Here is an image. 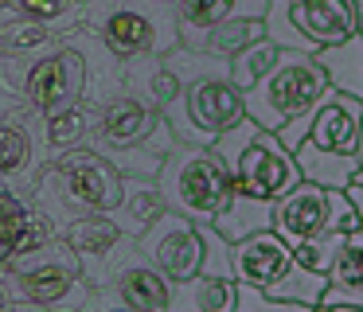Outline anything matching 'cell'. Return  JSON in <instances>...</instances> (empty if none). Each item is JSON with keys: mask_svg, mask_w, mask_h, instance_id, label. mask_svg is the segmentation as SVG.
Listing matches in <instances>:
<instances>
[{"mask_svg": "<svg viewBox=\"0 0 363 312\" xmlns=\"http://www.w3.org/2000/svg\"><path fill=\"white\" fill-rule=\"evenodd\" d=\"M230 257H235L238 285L269 289L274 281H281L285 269L293 265V246L269 226V230H258L242 242H230Z\"/></svg>", "mask_w": 363, "mask_h": 312, "instance_id": "5bb4252c", "label": "cell"}, {"mask_svg": "<svg viewBox=\"0 0 363 312\" xmlns=\"http://www.w3.org/2000/svg\"><path fill=\"white\" fill-rule=\"evenodd\" d=\"M266 35L274 39L281 51H308V55H316V43L297 28V20H293V4H289V0H269V8H266Z\"/></svg>", "mask_w": 363, "mask_h": 312, "instance_id": "4dcf8cb0", "label": "cell"}, {"mask_svg": "<svg viewBox=\"0 0 363 312\" xmlns=\"http://www.w3.org/2000/svg\"><path fill=\"white\" fill-rule=\"evenodd\" d=\"M258 39H266V20H230V23H219L215 31H207L199 51L219 55V59H235L238 51H246Z\"/></svg>", "mask_w": 363, "mask_h": 312, "instance_id": "f1b7e54d", "label": "cell"}, {"mask_svg": "<svg viewBox=\"0 0 363 312\" xmlns=\"http://www.w3.org/2000/svg\"><path fill=\"white\" fill-rule=\"evenodd\" d=\"M344 238L347 234H313V238H301L297 246H293V262L305 265V269L313 273H324V277H332V269H336V257L340 250H344Z\"/></svg>", "mask_w": 363, "mask_h": 312, "instance_id": "1f68e13d", "label": "cell"}, {"mask_svg": "<svg viewBox=\"0 0 363 312\" xmlns=\"http://www.w3.org/2000/svg\"><path fill=\"white\" fill-rule=\"evenodd\" d=\"M125 86H129V94L145 98L152 109H160V113H164V109L184 94V78L172 70V62H168L164 55H141V59H129Z\"/></svg>", "mask_w": 363, "mask_h": 312, "instance_id": "d6986e66", "label": "cell"}, {"mask_svg": "<svg viewBox=\"0 0 363 312\" xmlns=\"http://www.w3.org/2000/svg\"><path fill=\"white\" fill-rule=\"evenodd\" d=\"M106 285H110L125 304H133L137 312H168V301H172L176 281H168L164 273H160L157 265L133 246L118 262V269H113V277L106 281Z\"/></svg>", "mask_w": 363, "mask_h": 312, "instance_id": "2e32d148", "label": "cell"}, {"mask_svg": "<svg viewBox=\"0 0 363 312\" xmlns=\"http://www.w3.org/2000/svg\"><path fill=\"white\" fill-rule=\"evenodd\" d=\"M48 117L28 106V98L0 94V179L20 195H32L40 172L48 168Z\"/></svg>", "mask_w": 363, "mask_h": 312, "instance_id": "52a82bcc", "label": "cell"}, {"mask_svg": "<svg viewBox=\"0 0 363 312\" xmlns=\"http://www.w3.org/2000/svg\"><path fill=\"white\" fill-rule=\"evenodd\" d=\"M355 8H359V31H363V0H355Z\"/></svg>", "mask_w": 363, "mask_h": 312, "instance_id": "f35d334b", "label": "cell"}, {"mask_svg": "<svg viewBox=\"0 0 363 312\" xmlns=\"http://www.w3.org/2000/svg\"><path fill=\"white\" fill-rule=\"evenodd\" d=\"M316 59H320V67H324V74H328L332 90L363 98V31H359V35H352V39H344V43L320 47Z\"/></svg>", "mask_w": 363, "mask_h": 312, "instance_id": "cb8c5ba5", "label": "cell"}, {"mask_svg": "<svg viewBox=\"0 0 363 312\" xmlns=\"http://www.w3.org/2000/svg\"><path fill=\"white\" fill-rule=\"evenodd\" d=\"M297 164L308 184L332 187V191H347L355 184V172H359V156L355 152H328V148L313 145V140H305L297 148Z\"/></svg>", "mask_w": 363, "mask_h": 312, "instance_id": "7402d4cb", "label": "cell"}, {"mask_svg": "<svg viewBox=\"0 0 363 312\" xmlns=\"http://www.w3.org/2000/svg\"><path fill=\"white\" fill-rule=\"evenodd\" d=\"M269 0H176L180 12V43L184 47H203L207 31L230 20H266Z\"/></svg>", "mask_w": 363, "mask_h": 312, "instance_id": "e0dca14e", "label": "cell"}, {"mask_svg": "<svg viewBox=\"0 0 363 312\" xmlns=\"http://www.w3.org/2000/svg\"><path fill=\"white\" fill-rule=\"evenodd\" d=\"M328 218H332V187L301 179L285 199H277L274 230L281 234L289 246H297L301 238H313V234L328 230Z\"/></svg>", "mask_w": 363, "mask_h": 312, "instance_id": "4fadbf2b", "label": "cell"}, {"mask_svg": "<svg viewBox=\"0 0 363 312\" xmlns=\"http://www.w3.org/2000/svg\"><path fill=\"white\" fill-rule=\"evenodd\" d=\"M246 117V90L230 74H199L184 82V94L164 109L180 145H215L227 129Z\"/></svg>", "mask_w": 363, "mask_h": 312, "instance_id": "8992f818", "label": "cell"}, {"mask_svg": "<svg viewBox=\"0 0 363 312\" xmlns=\"http://www.w3.org/2000/svg\"><path fill=\"white\" fill-rule=\"evenodd\" d=\"M340 301L363 304V230H352L344 238V250H340L336 269H332L324 304H340Z\"/></svg>", "mask_w": 363, "mask_h": 312, "instance_id": "484cf974", "label": "cell"}, {"mask_svg": "<svg viewBox=\"0 0 363 312\" xmlns=\"http://www.w3.org/2000/svg\"><path fill=\"white\" fill-rule=\"evenodd\" d=\"M328 285H332V277H324V273H313V269H305V265L293 262L289 269H285V277H281V281H274V285H269L266 293L281 296V301L308 304V308H320L324 296H328Z\"/></svg>", "mask_w": 363, "mask_h": 312, "instance_id": "83f0119b", "label": "cell"}, {"mask_svg": "<svg viewBox=\"0 0 363 312\" xmlns=\"http://www.w3.org/2000/svg\"><path fill=\"white\" fill-rule=\"evenodd\" d=\"M0 12H4V0H0Z\"/></svg>", "mask_w": 363, "mask_h": 312, "instance_id": "b9f144b4", "label": "cell"}, {"mask_svg": "<svg viewBox=\"0 0 363 312\" xmlns=\"http://www.w3.org/2000/svg\"><path fill=\"white\" fill-rule=\"evenodd\" d=\"M316 312H363V304H352V301H340V304H320Z\"/></svg>", "mask_w": 363, "mask_h": 312, "instance_id": "8d00e7d4", "label": "cell"}, {"mask_svg": "<svg viewBox=\"0 0 363 312\" xmlns=\"http://www.w3.org/2000/svg\"><path fill=\"white\" fill-rule=\"evenodd\" d=\"M168 211V199L160 191L157 179H141V176H125V191H121V203L110 211L113 223L129 234V238H141L152 223Z\"/></svg>", "mask_w": 363, "mask_h": 312, "instance_id": "ffe728a7", "label": "cell"}, {"mask_svg": "<svg viewBox=\"0 0 363 312\" xmlns=\"http://www.w3.org/2000/svg\"><path fill=\"white\" fill-rule=\"evenodd\" d=\"M157 125H160V109H152L145 98L125 90L98 109V125L90 133V145L106 156H118V152H129V148L145 145Z\"/></svg>", "mask_w": 363, "mask_h": 312, "instance_id": "7c38bea8", "label": "cell"}, {"mask_svg": "<svg viewBox=\"0 0 363 312\" xmlns=\"http://www.w3.org/2000/svg\"><path fill=\"white\" fill-rule=\"evenodd\" d=\"M238 312H316V308L297 301H281V296L266 293L258 285H238Z\"/></svg>", "mask_w": 363, "mask_h": 312, "instance_id": "836d02e7", "label": "cell"}, {"mask_svg": "<svg viewBox=\"0 0 363 312\" xmlns=\"http://www.w3.org/2000/svg\"><path fill=\"white\" fill-rule=\"evenodd\" d=\"M121 191H125V176L118 172V164L106 152H98L94 145H79L48 160V168L40 172L32 187V203L48 211L63 230L67 223L82 215L113 211L121 203Z\"/></svg>", "mask_w": 363, "mask_h": 312, "instance_id": "6da1fadb", "label": "cell"}, {"mask_svg": "<svg viewBox=\"0 0 363 312\" xmlns=\"http://www.w3.org/2000/svg\"><path fill=\"white\" fill-rule=\"evenodd\" d=\"M359 168H363V137H359Z\"/></svg>", "mask_w": 363, "mask_h": 312, "instance_id": "ab89813d", "label": "cell"}, {"mask_svg": "<svg viewBox=\"0 0 363 312\" xmlns=\"http://www.w3.org/2000/svg\"><path fill=\"white\" fill-rule=\"evenodd\" d=\"M258 133H262V125H258V121H254V117H250V113H246V117H242V121H238V125H235V129H227V133H223V137H219V140H215V152H219V156H223V160H227V164H230V168H235V164H238V156H242V152H246V148H250V145H254V137H258Z\"/></svg>", "mask_w": 363, "mask_h": 312, "instance_id": "e575fe53", "label": "cell"}, {"mask_svg": "<svg viewBox=\"0 0 363 312\" xmlns=\"http://www.w3.org/2000/svg\"><path fill=\"white\" fill-rule=\"evenodd\" d=\"M12 308H16V296H12L9 281L0 277V312H12Z\"/></svg>", "mask_w": 363, "mask_h": 312, "instance_id": "d590c367", "label": "cell"}, {"mask_svg": "<svg viewBox=\"0 0 363 312\" xmlns=\"http://www.w3.org/2000/svg\"><path fill=\"white\" fill-rule=\"evenodd\" d=\"M137 250H141L168 281H191V277L203 273V262H207L203 223L180 215V211H164V215L137 238Z\"/></svg>", "mask_w": 363, "mask_h": 312, "instance_id": "ba28073f", "label": "cell"}, {"mask_svg": "<svg viewBox=\"0 0 363 312\" xmlns=\"http://www.w3.org/2000/svg\"><path fill=\"white\" fill-rule=\"evenodd\" d=\"M289 4H293L297 28L316 43V51L359 35V8H355V0H289Z\"/></svg>", "mask_w": 363, "mask_h": 312, "instance_id": "ac0fdd59", "label": "cell"}, {"mask_svg": "<svg viewBox=\"0 0 363 312\" xmlns=\"http://www.w3.org/2000/svg\"><path fill=\"white\" fill-rule=\"evenodd\" d=\"M86 28H94L121 59L168 55L180 47L176 0H90Z\"/></svg>", "mask_w": 363, "mask_h": 312, "instance_id": "277c9868", "label": "cell"}, {"mask_svg": "<svg viewBox=\"0 0 363 312\" xmlns=\"http://www.w3.org/2000/svg\"><path fill=\"white\" fill-rule=\"evenodd\" d=\"M59 234H63V238L71 242V250L79 254L82 273H86L90 285H106V281L113 277V269H118V262L137 246V242L113 223L110 211L74 218V223H67Z\"/></svg>", "mask_w": 363, "mask_h": 312, "instance_id": "8fae6325", "label": "cell"}, {"mask_svg": "<svg viewBox=\"0 0 363 312\" xmlns=\"http://www.w3.org/2000/svg\"><path fill=\"white\" fill-rule=\"evenodd\" d=\"M28 211H32V195L0 187V265L12 257V242H16V230H20Z\"/></svg>", "mask_w": 363, "mask_h": 312, "instance_id": "d6a6232c", "label": "cell"}, {"mask_svg": "<svg viewBox=\"0 0 363 312\" xmlns=\"http://www.w3.org/2000/svg\"><path fill=\"white\" fill-rule=\"evenodd\" d=\"M168 312H238V277L199 273L191 281H176Z\"/></svg>", "mask_w": 363, "mask_h": 312, "instance_id": "44dd1931", "label": "cell"}, {"mask_svg": "<svg viewBox=\"0 0 363 312\" xmlns=\"http://www.w3.org/2000/svg\"><path fill=\"white\" fill-rule=\"evenodd\" d=\"M24 98L43 117L86 98V55L74 43V35H67L63 43H55L51 51H43L35 59L24 86Z\"/></svg>", "mask_w": 363, "mask_h": 312, "instance_id": "9c48e42d", "label": "cell"}, {"mask_svg": "<svg viewBox=\"0 0 363 312\" xmlns=\"http://www.w3.org/2000/svg\"><path fill=\"white\" fill-rule=\"evenodd\" d=\"M355 184H363V168H359V172H355Z\"/></svg>", "mask_w": 363, "mask_h": 312, "instance_id": "60d3db41", "label": "cell"}, {"mask_svg": "<svg viewBox=\"0 0 363 312\" xmlns=\"http://www.w3.org/2000/svg\"><path fill=\"white\" fill-rule=\"evenodd\" d=\"M359 137H363V98L328 90L313 113L308 140L328 148V152H355L359 156Z\"/></svg>", "mask_w": 363, "mask_h": 312, "instance_id": "9a60e30c", "label": "cell"}, {"mask_svg": "<svg viewBox=\"0 0 363 312\" xmlns=\"http://www.w3.org/2000/svg\"><path fill=\"white\" fill-rule=\"evenodd\" d=\"M328 90H332V82H328V74H324L316 55L281 51L277 67L269 70L258 86L246 90V113H250L262 129L277 133L281 125L313 113Z\"/></svg>", "mask_w": 363, "mask_h": 312, "instance_id": "5b68a950", "label": "cell"}, {"mask_svg": "<svg viewBox=\"0 0 363 312\" xmlns=\"http://www.w3.org/2000/svg\"><path fill=\"white\" fill-rule=\"evenodd\" d=\"M277 59H281V47L266 35V39L250 43L246 51H238L235 59H230V78H235L238 90H250V86H258L262 78L277 67Z\"/></svg>", "mask_w": 363, "mask_h": 312, "instance_id": "f546056e", "label": "cell"}, {"mask_svg": "<svg viewBox=\"0 0 363 312\" xmlns=\"http://www.w3.org/2000/svg\"><path fill=\"white\" fill-rule=\"evenodd\" d=\"M98 109H102L98 101L82 98V101H74V106H67V109L48 113L51 156L71 152V148H79V145H90V133H94V125H98Z\"/></svg>", "mask_w": 363, "mask_h": 312, "instance_id": "603a6c76", "label": "cell"}, {"mask_svg": "<svg viewBox=\"0 0 363 312\" xmlns=\"http://www.w3.org/2000/svg\"><path fill=\"white\" fill-rule=\"evenodd\" d=\"M235 191L250 195V199H262V203H277L301 184V164H297V152L277 140V133L262 129L254 137V145L238 156L235 168Z\"/></svg>", "mask_w": 363, "mask_h": 312, "instance_id": "30bf717a", "label": "cell"}, {"mask_svg": "<svg viewBox=\"0 0 363 312\" xmlns=\"http://www.w3.org/2000/svg\"><path fill=\"white\" fill-rule=\"evenodd\" d=\"M157 184L168 199V211H180L196 223H215L235 195V172L215 152V145H176Z\"/></svg>", "mask_w": 363, "mask_h": 312, "instance_id": "7a4b0ae2", "label": "cell"}, {"mask_svg": "<svg viewBox=\"0 0 363 312\" xmlns=\"http://www.w3.org/2000/svg\"><path fill=\"white\" fill-rule=\"evenodd\" d=\"M4 8L35 23H48L59 35H74V31L86 28L90 0H4Z\"/></svg>", "mask_w": 363, "mask_h": 312, "instance_id": "d4e9b609", "label": "cell"}, {"mask_svg": "<svg viewBox=\"0 0 363 312\" xmlns=\"http://www.w3.org/2000/svg\"><path fill=\"white\" fill-rule=\"evenodd\" d=\"M274 207L277 203H262V199H250V195L235 191L227 203V211L215 218V226H219L230 242H242V238H250V234L274 226Z\"/></svg>", "mask_w": 363, "mask_h": 312, "instance_id": "4316f807", "label": "cell"}, {"mask_svg": "<svg viewBox=\"0 0 363 312\" xmlns=\"http://www.w3.org/2000/svg\"><path fill=\"white\" fill-rule=\"evenodd\" d=\"M347 195H352L355 211H359V226H363V184H352V187H347Z\"/></svg>", "mask_w": 363, "mask_h": 312, "instance_id": "74e56055", "label": "cell"}, {"mask_svg": "<svg viewBox=\"0 0 363 312\" xmlns=\"http://www.w3.org/2000/svg\"><path fill=\"white\" fill-rule=\"evenodd\" d=\"M0 277L9 281L16 301L43 304V308H51V312L82 308L90 289H94L86 281V273H82L79 254L71 250V242H67L63 234L51 238L48 246L32 250V254L9 257V262L0 265Z\"/></svg>", "mask_w": 363, "mask_h": 312, "instance_id": "3957f363", "label": "cell"}]
</instances>
